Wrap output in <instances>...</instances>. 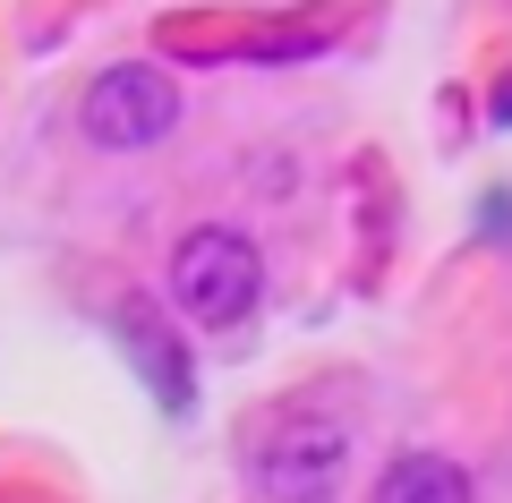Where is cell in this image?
Segmentation results:
<instances>
[{"label":"cell","instance_id":"3","mask_svg":"<svg viewBox=\"0 0 512 503\" xmlns=\"http://www.w3.org/2000/svg\"><path fill=\"white\" fill-rule=\"evenodd\" d=\"M350 478V435L333 418H282L265 444H256V486L265 503H333Z\"/></svg>","mask_w":512,"mask_h":503},{"label":"cell","instance_id":"1","mask_svg":"<svg viewBox=\"0 0 512 503\" xmlns=\"http://www.w3.org/2000/svg\"><path fill=\"white\" fill-rule=\"evenodd\" d=\"M256 299H265V256H256L248 231H231V222L180 231V248H171V307L188 324L231 333V324L256 316Z\"/></svg>","mask_w":512,"mask_h":503},{"label":"cell","instance_id":"4","mask_svg":"<svg viewBox=\"0 0 512 503\" xmlns=\"http://www.w3.org/2000/svg\"><path fill=\"white\" fill-rule=\"evenodd\" d=\"M376 503H470V469L444 452H402L376 478Z\"/></svg>","mask_w":512,"mask_h":503},{"label":"cell","instance_id":"6","mask_svg":"<svg viewBox=\"0 0 512 503\" xmlns=\"http://www.w3.org/2000/svg\"><path fill=\"white\" fill-rule=\"evenodd\" d=\"M495 120H504V128H512V86H495Z\"/></svg>","mask_w":512,"mask_h":503},{"label":"cell","instance_id":"5","mask_svg":"<svg viewBox=\"0 0 512 503\" xmlns=\"http://www.w3.org/2000/svg\"><path fill=\"white\" fill-rule=\"evenodd\" d=\"M120 333H128V342H137V359H146L154 393H163L171 410H188V384H197V376H188V359H180V350H171V342H154V333H146V316H137V307H128V324H120Z\"/></svg>","mask_w":512,"mask_h":503},{"label":"cell","instance_id":"2","mask_svg":"<svg viewBox=\"0 0 512 503\" xmlns=\"http://www.w3.org/2000/svg\"><path fill=\"white\" fill-rule=\"evenodd\" d=\"M77 128H86V145H103V154H146V145H163L171 128H180V86H171L163 69H146V60H120V69H103L86 86Z\"/></svg>","mask_w":512,"mask_h":503}]
</instances>
